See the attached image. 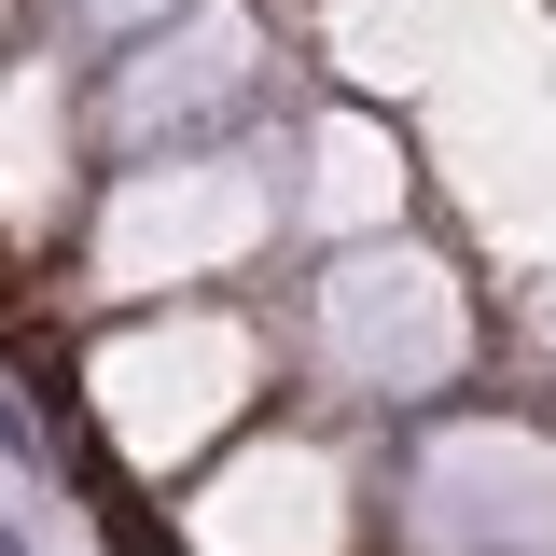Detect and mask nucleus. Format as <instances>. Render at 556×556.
Returning <instances> with one entry per match:
<instances>
[{
    "label": "nucleus",
    "instance_id": "f257e3e1",
    "mask_svg": "<svg viewBox=\"0 0 556 556\" xmlns=\"http://www.w3.org/2000/svg\"><path fill=\"white\" fill-rule=\"evenodd\" d=\"M0 556H28V543H14V529H0Z\"/></svg>",
    "mask_w": 556,
    "mask_h": 556
}]
</instances>
